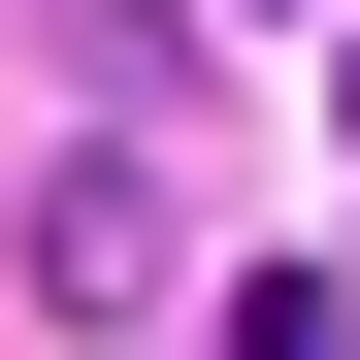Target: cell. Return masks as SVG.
<instances>
[{"label": "cell", "instance_id": "4", "mask_svg": "<svg viewBox=\"0 0 360 360\" xmlns=\"http://www.w3.org/2000/svg\"><path fill=\"white\" fill-rule=\"evenodd\" d=\"M328 131H360V98H328Z\"/></svg>", "mask_w": 360, "mask_h": 360}, {"label": "cell", "instance_id": "1", "mask_svg": "<svg viewBox=\"0 0 360 360\" xmlns=\"http://www.w3.org/2000/svg\"><path fill=\"white\" fill-rule=\"evenodd\" d=\"M33 295H66V328H131V295H164V197H131V131H98V164H33Z\"/></svg>", "mask_w": 360, "mask_h": 360}, {"label": "cell", "instance_id": "3", "mask_svg": "<svg viewBox=\"0 0 360 360\" xmlns=\"http://www.w3.org/2000/svg\"><path fill=\"white\" fill-rule=\"evenodd\" d=\"M229 360H360V295H328V262H262V295H229Z\"/></svg>", "mask_w": 360, "mask_h": 360}, {"label": "cell", "instance_id": "2", "mask_svg": "<svg viewBox=\"0 0 360 360\" xmlns=\"http://www.w3.org/2000/svg\"><path fill=\"white\" fill-rule=\"evenodd\" d=\"M164 66H197V0H66V98L98 131H164Z\"/></svg>", "mask_w": 360, "mask_h": 360}]
</instances>
